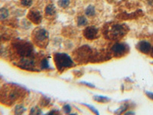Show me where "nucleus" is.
<instances>
[{
  "label": "nucleus",
  "instance_id": "f257e3e1",
  "mask_svg": "<svg viewBox=\"0 0 153 115\" xmlns=\"http://www.w3.org/2000/svg\"><path fill=\"white\" fill-rule=\"evenodd\" d=\"M21 94V90L16 86H5L0 94V101L5 105H10L17 101Z\"/></svg>",
  "mask_w": 153,
  "mask_h": 115
},
{
  "label": "nucleus",
  "instance_id": "f03ea898",
  "mask_svg": "<svg viewBox=\"0 0 153 115\" xmlns=\"http://www.w3.org/2000/svg\"><path fill=\"white\" fill-rule=\"evenodd\" d=\"M54 60L56 67L59 72H63L65 68H71L74 65V61L71 58L65 53L54 54Z\"/></svg>",
  "mask_w": 153,
  "mask_h": 115
},
{
  "label": "nucleus",
  "instance_id": "7ed1b4c3",
  "mask_svg": "<svg viewBox=\"0 0 153 115\" xmlns=\"http://www.w3.org/2000/svg\"><path fill=\"white\" fill-rule=\"evenodd\" d=\"M13 50L15 54L19 56V58H21L32 56L33 48L28 42H19L14 44Z\"/></svg>",
  "mask_w": 153,
  "mask_h": 115
},
{
  "label": "nucleus",
  "instance_id": "20e7f679",
  "mask_svg": "<svg viewBox=\"0 0 153 115\" xmlns=\"http://www.w3.org/2000/svg\"><path fill=\"white\" fill-rule=\"evenodd\" d=\"M33 39L36 45L41 47H45L48 43V33L45 28H37L33 32Z\"/></svg>",
  "mask_w": 153,
  "mask_h": 115
},
{
  "label": "nucleus",
  "instance_id": "39448f33",
  "mask_svg": "<svg viewBox=\"0 0 153 115\" xmlns=\"http://www.w3.org/2000/svg\"><path fill=\"white\" fill-rule=\"evenodd\" d=\"M17 66L22 69L33 71L35 68V60L32 58V56L21 58L18 61Z\"/></svg>",
  "mask_w": 153,
  "mask_h": 115
},
{
  "label": "nucleus",
  "instance_id": "423d86ee",
  "mask_svg": "<svg viewBox=\"0 0 153 115\" xmlns=\"http://www.w3.org/2000/svg\"><path fill=\"white\" fill-rule=\"evenodd\" d=\"M126 33V29L123 25H114L108 31V35L112 39H119Z\"/></svg>",
  "mask_w": 153,
  "mask_h": 115
},
{
  "label": "nucleus",
  "instance_id": "0eeeda50",
  "mask_svg": "<svg viewBox=\"0 0 153 115\" xmlns=\"http://www.w3.org/2000/svg\"><path fill=\"white\" fill-rule=\"evenodd\" d=\"M127 52H128V46L124 43L117 42L112 46L111 52L115 57H122L126 53H127Z\"/></svg>",
  "mask_w": 153,
  "mask_h": 115
},
{
  "label": "nucleus",
  "instance_id": "6e6552de",
  "mask_svg": "<svg viewBox=\"0 0 153 115\" xmlns=\"http://www.w3.org/2000/svg\"><path fill=\"white\" fill-rule=\"evenodd\" d=\"M136 48H137V49L140 52L143 53V54H149V53H150L152 49L151 44L148 41L146 40L140 41L136 45Z\"/></svg>",
  "mask_w": 153,
  "mask_h": 115
},
{
  "label": "nucleus",
  "instance_id": "1a4fd4ad",
  "mask_svg": "<svg viewBox=\"0 0 153 115\" xmlns=\"http://www.w3.org/2000/svg\"><path fill=\"white\" fill-rule=\"evenodd\" d=\"M84 35L85 38L89 39V40H93V39H95V38H97L99 36V35H98V29L94 26L88 27V28H87L84 30Z\"/></svg>",
  "mask_w": 153,
  "mask_h": 115
},
{
  "label": "nucleus",
  "instance_id": "9d476101",
  "mask_svg": "<svg viewBox=\"0 0 153 115\" xmlns=\"http://www.w3.org/2000/svg\"><path fill=\"white\" fill-rule=\"evenodd\" d=\"M28 18H29L31 22H33L36 24L40 22L41 20H42V16H41L40 12L35 10H32L29 12Z\"/></svg>",
  "mask_w": 153,
  "mask_h": 115
},
{
  "label": "nucleus",
  "instance_id": "9b49d317",
  "mask_svg": "<svg viewBox=\"0 0 153 115\" xmlns=\"http://www.w3.org/2000/svg\"><path fill=\"white\" fill-rule=\"evenodd\" d=\"M9 16V12L6 8L0 9V21H3Z\"/></svg>",
  "mask_w": 153,
  "mask_h": 115
},
{
  "label": "nucleus",
  "instance_id": "f8f14e48",
  "mask_svg": "<svg viewBox=\"0 0 153 115\" xmlns=\"http://www.w3.org/2000/svg\"><path fill=\"white\" fill-rule=\"evenodd\" d=\"M94 100L97 102H100V103H107L110 101V98L104 97V96H97L96 95L94 97Z\"/></svg>",
  "mask_w": 153,
  "mask_h": 115
},
{
  "label": "nucleus",
  "instance_id": "ddd939ff",
  "mask_svg": "<svg viewBox=\"0 0 153 115\" xmlns=\"http://www.w3.org/2000/svg\"><path fill=\"white\" fill-rule=\"evenodd\" d=\"M56 12V9L55 7H54V5L53 4H50L46 7L45 9V13L48 16H53V15L55 14Z\"/></svg>",
  "mask_w": 153,
  "mask_h": 115
},
{
  "label": "nucleus",
  "instance_id": "4468645a",
  "mask_svg": "<svg viewBox=\"0 0 153 115\" xmlns=\"http://www.w3.org/2000/svg\"><path fill=\"white\" fill-rule=\"evenodd\" d=\"M85 13L87 16H90V17H92L95 15V8L93 5H90L89 6H87V8L86 9Z\"/></svg>",
  "mask_w": 153,
  "mask_h": 115
},
{
  "label": "nucleus",
  "instance_id": "2eb2a0df",
  "mask_svg": "<svg viewBox=\"0 0 153 115\" xmlns=\"http://www.w3.org/2000/svg\"><path fill=\"white\" fill-rule=\"evenodd\" d=\"M87 19L84 16H79L78 19H77V24H78L79 26H84L87 24Z\"/></svg>",
  "mask_w": 153,
  "mask_h": 115
},
{
  "label": "nucleus",
  "instance_id": "dca6fc26",
  "mask_svg": "<svg viewBox=\"0 0 153 115\" xmlns=\"http://www.w3.org/2000/svg\"><path fill=\"white\" fill-rule=\"evenodd\" d=\"M25 111V108L22 105H18L15 108L14 113L16 114H22L24 113Z\"/></svg>",
  "mask_w": 153,
  "mask_h": 115
},
{
  "label": "nucleus",
  "instance_id": "f3484780",
  "mask_svg": "<svg viewBox=\"0 0 153 115\" xmlns=\"http://www.w3.org/2000/svg\"><path fill=\"white\" fill-rule=\"evenodd\" d=\"M58 5L61 8H66L70 5V0H58Z\"/></svg>",
  "mask_w": 153,
  "mask_h": 115
},
{
  "label": "nucleus",
  "instance_id": "a211bd4d",
  "mask_svg": "<svg viewBox=\"0 0 153 115\" xmlns=\"http://www.w3.org/2000/svg\"><path fill=\"white\" fill-rule=\"evenodd\" d=\"M40 66L42 69H45V70L49 68V63H48V59L44 58V59L41 61Z\"/></svg>",
  "mask_w": 153,
  "mask_h": 115
},
{
  "label": "nucleus",
  "instance_id": "6ab92c4d",
  "mask_svg": "<svg viewBox=\"0 0 153 115\" xmlns=\"http://www.w3.org/2000/svg\"><path fill=\"white\" fill-rule=\"evenodd\" d=\"M32 4V0H21V5L25 7H29Z\"/></svg>",
  "mask_w": 153,
  "mask_h": 115
},
{
  "label": "nucleus",
  "instance_id": "aec40b11",
  "mask_svg": "<svg viewBox=\"0 0 153 115\" xmlns=\"http://www.w3.org/2000/svg\"><path fill=\"white\" fill-rule=\"evenodd\" d=\"M5 38H6V35L4 31V29L0 27V42L5 40Z\"/></svg>",
  "mask_w": 153,
  "mask_h": 115
},
{
  "label": "nucleus",
  "instance_id": "412c9836",
  "mask_svg": "<svg viewBox=\"0 0 153 115\" xmlns=\"http://www.w3.org/2000/svg\"><path fill=\"white\" fill-rule=\"evenodd\" d=\"M126 109H127V105H123V106L120 107V108H119L117 111H115V113H116V114H122V113H123V112L125 111Z\"/></svg>",
  "mask_w": 153,
  "mask_h": 115
},
{
  "label": "nucleus",
  "instance_id": "4be33fe9",
  "mask_svg": "<svg viewBox=\"0 0 153 115\" xmlns=\"http://www.w3.org/2000/svg\"><path fill=\"white\" fill-rule=\"evenodd\" d=\"M63 110L65 111V114H70L71 111V108L69 105H65V106L63 107Z\"/></svg>",
  "mask_w": 153,
  "mask_h": 115
},
{
  "label": "nucleus",
  "instance_id": "5701e85b",
  "mask_svg": "<svg viewBox=\"0 0 153 115\" xmlns=\"http://www.w3.org/2000/svg\"><path fill=\"white\" fill-rule=\"evenodd\" d=\"M30 113H31V114H39V113H42V111H41L39 109H38V108H34L31 109Z\"/></svg>",
  "mask_w": 153,
  "mask_h": 115
},
{
  "label": "nucleus",
  "instance_id": "b1692460",
  "mask_svg": "<svg viewBox=\"0 0 153 115\" xmlns=\"http://www.w3.org/2000/svg\"><path fill=\"white\" fill-rule=\"evenodd\" d=\"M86 105V106H87V108H90V109H91V111L94 112V114H99V112H98V111L96 110L95 108H94V107H92V106H90V105Z\"/></svg>",
  "mask_w": 153,
  "mask_h": 115
},
{
  "label": "nucleus",
  "instance_id": "393cba45",
  "mask_svg": "<svg viewBox=\"0 0 153 115\" xmlns=\"http://www.w3.org/2000/svg\"><path fill=\"white\" fill-rule=\"evenodd\" d=\"M146 95H147V97H148V98H149L150 99L152 100V101H153V93L149 92V91H146Z\"/></svg>",
  "mask_w": 153,
  "mask_h": 115
},
{
  "label": "nucleus",
  "instance_id": "a878e982",
  "mask_svg": "<svg viewBox=\"0 0 153 115\" xmlns=\"http://www.w3.org/2000/svg\"><path fill=\"white\" fill-rule=\"evenodd\" d=\"M57 111H50L49 113H48L47 114H57Z\"/></svg>",
  "mask_w": 153,
  "mask_h": 115
},
{
  "label": "nucleus",
  "instance_id": "bb28decb",
  "mask_svg": "<svg viewBox=\"0 0 153 115\" xmlns=\"http://www.w3.org/2000/svg\"><path fill=\"white\" fill-rule=\"evenodd\" d=\"M134 114V112H132V111H128V112H126L125 113V114Z\"/></svg>",
  "mask_w": 153,
  "mask_h": 115
},
{
  "label": "nucleus",
  "instance_id": "cd10ccee",
  "mask_svg": "<svg viewBox=\"0 0 153 115\" xmlns=\"http://www.w3.org/2000/svg\"><path fill=\"white\" fill-rule=\"evenodd\" d=\"M151 52V55H152V57L153 58V47H152L151 52Z\"/></svg>",
  "mask_w": 153,
  "mask_h": 115
}]
</instances>
